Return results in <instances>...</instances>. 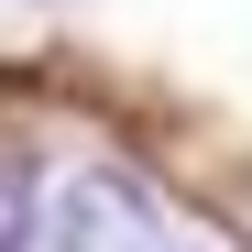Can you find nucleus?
Segmentation results:
<instances>
[{
  "label": "nucleus",
  "mask_w": 252,
  "mask_h": 252,
  "mask_svg": "<svg viewBox=\"0 0 252 252\" xmlns=\"http://www.w3.org/2000/svg\"><path fill=\"white\" fill-rule=\"evenodd\" d=\"M0 252H44V176H33V154H0Z\"/></svg>",
  "instance_id": "f257e3e1"
}]
</instances>
